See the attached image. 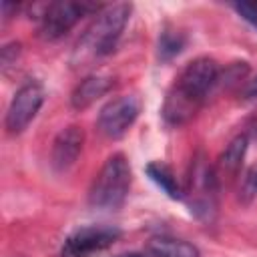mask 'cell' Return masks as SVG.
I'll list each match as a JSON object with an SVG mask.
<instances>
[{"instance_id": "obj_1", "label": "cell", "mask_w": 257, "mask_h": 257, "mask_svg": "<svg viewBox=\"0 0 257 257\" xmlns=\"http://www.w3.org/2000/svg\"><path fill=\"white\" fill-rule=\"evenodd\" d=\"M219 82V64L209 56H199L191 60L169 88L161 114L167 124L181 126L189 122Z\"/></svg>"}, {"instance_id": "obj_2", "label": "cell", "mask_w": 257, "mask_h": 257, "mask_svg": "<svg viewBox=\"0 0 257 257\" xmlns=\"http://www.w3.org/2000/svg\"><path fill=\"white\" fill-rule=\"evenodd\" d=\"M133 6L126 2L108 4L104 6L92 20V24L84 30V34L78 38L74 52H72V64L84 66L92 60H98L106 54H110L131 18Z\"/></svg>"}, {"instance_id": "obj_3", "label": "cell", "mask_w": 257, "mask_h": 257, "mask_svg": "<svg viewBox=\"0 0 257 257\" xmlns=\"http://www.w3.org/2000/svg\"><path fill=\"white\" fill-rule=\"evenodd\" d=\"M133 173L122 153L110 155L94 177L88 191V205L98 211H116L126 201Z\"/></svg>"}, {"instance_id": "obj_4", "label": "cell", "mask_w": 257, "mask_h": 257, "mask_svg": "<svg viewBox=\"0 0 257 257\" xmlns=\"http://www.w3.org/2000/svg\"><path fill=\"white\" fill-rule=\"evenodd\" d=\"M104 6L94 4V2H72V0H58V2H48L42 12H40V26L38 32L44 40H58L64 36L82 16L96 14Z\"/></svg>"}, {"instance_id": "obj_5", "label": "cell", "mask_w": 257, "mask_h": 257, "mask_svg": "<svg viewBox=\"0 0 257 257\" xmlns=\"http://www.w3.org/2000/svg\"><path fill=\"white\" fill-rule=\"evenodd\" d=\"M219 183L215 179V171L203 157L195 159L191 177H189V187L185 191V197L189 201L191 213H195L199 219H211L215 213V197H217ZM183 197V199H185Z\"/></svg>"}, {"instance_id": "obj_6", "label": "cell", "mask_w": 257, "mask_h": 257, "mask_svg": "<svg viewBox=\"0 0 257 257\" xmlns=\"http://www.w3.org/2000/svg\"><path fill=\"white\" fill-rule=\"evenodd\" d=\"M139 112H141V98L137 94H120L108 100L100 108L96 126L106 139L116 141L128 133V128L139 118Z\"/></svg>"}, {"instance_id": "obj_7", "label": "cell", "mask_w": 257, "mask_h": 257, "mask_svg": "<svg viewBox=\"0 0 257 257\" xmlns=\"http://www.w3.org/2000/svg\"><path fill=\"white\" fill-rule=\"evenodd\" d=\"M42 102H44V88L40 82L30 80V82L22 84L8 104L6 118H4L6 131L10 135H20L34 120Z\"/></svg>"}, {"instance_id": "obj_8", "label": "cell", "mask_w": 257, "mask_h": 257, "mask_svg": "<svg viewBox=\"0 0 257 257\" xmlns=\"http://www.w3.org/2000/svg\"><path fill=\"white\" fill-rule=\"evenodd\" d=\"M120 237V229L110 225H88L76 229L72 235L66 237L60 257H88L92 253L108 249Z\"/></svg>"}, {"instance_id": "obj_9", "label": "cell", "mask_w": 257, "mask_h": 257, "mask_svg": "<svg viewBox=\"0 0 257 257\" xmlns=\"http://www.w3.org/2000/svg\"><path fill=\"white\" fill-rule=\"evenodd\" d=\"M82 145H84V133H82V128L76 126V124L64 126L56 135V139L52 143V151H50V163H52V167L58 173L68 171L76 163L78 155L82 153Z\"/></svg>"}, {"instance_id": "obj_10", "label": "cell", "mask_w": 257, "mask_h": 257, "mask_svg": "<svg viewBox=\"0 0 257 257\" xmlns=\"http://www.w3.org/2000/svg\"><path fill=\"white\" fill-rule=\"evenodd\" d=\"M247 143H249V137L245 133L237 135L235 139H231V143L219 155L217 163L213 165L215 179H217L219 185L221 183H229V181H233L239 175L243 159H245V153H247Z\"/></svg>"}, {"instance_id": "obj_11", "label": "cell", "mask_w": 257, "mask_h": 257, "mask_svg": "<svg viewBox=\"0 0 257 257\" xmlns=\"http://www.w3.org/2000/svg\"><path fill=\"white\" fill-rule=\"evenodd\" d=\"M112 84H114V80H112V76H108V74H100V72L88 74V76L82 78V80L76 84V88L72 90V96H70L72 108H76V110L88 108L92 102H96L100 96H104V94L112 88Z\"/></svg>"}, {"instance_id": "obj_12", "label": "cell", "mask_w": 257, "mask_h": 257, "mask_svg": "<svg viewBox=\"0 0 257 257\" xmlns=\"http://www.w3.org/2000/svg\"><path fill=\"white\" fill-rule=\"evenodd\" d=\"M149 253L153 257H201L199 249L177 237H153L149 241Z\"/></svg>"}, {"instance_id": "obj_13", "label": "cell", "mask_w": 257, "mask_h": 257, "mask_svg": "<svg viewBox=\"0 0 257 257\" xmlns=\"http://www.w3.org/2000/svg\"><path fill=\"white\" fill-rule=\"evenodd\" d=\"M145 171H147L149 179H151L159 189H163V191L167 193V197H171V199H175V201L185 197V191L181 189V185H179V181H177V177H175V173L171 171L169 165H165V163H161V161H153V163L147 165Z\"/></svg>"}, {"instance_id": "obj_14", "label": "cell", "mask_w": 257, "mask_h": 257, "mask_svg": "<svg viewBox=\"0 0 257 257\" xmlns=\"http://www.w3.org/2000/svg\"><path fill=\"white\" fill-rule=\"evenodd\" d=\"M187 44V36L177 30V28H163V32L159 34V42H157V56L159 60L167 62L173 60L177 54H181V50Z\"/></svg>"}, {"instance_id": "obj_15", "label": "cell", "mask_w": 257, "mask_h": 257, "mask_svg": "<svg viewBox=\"0 0 257 257\" xmlns=\"http://www.w3.org/2000/svg\"><path fill=\"white\" fill-rule=\"evenodd\" d=\"M257 197V167H251L243 179H241V185H239V199L243 203H251L253 199Z\"/></svg>"}, {"instance_id": "obj_16", "label": "cell", "mask_w": 257, "mask_h": 257, "mask_svg": "<svg viewBox=\"0 0 257 257\" xmlns=\"http://www.w3.org/2000/svg\"><path fill=\"white\" fill-rule=\"evenodd\" d=\"M233 8L243 20L257 28V2H235Z\"/></svg>"}, {"instance_id": "obj_17", "label": "cell", "mask_w": 257, "mask_h": 257, "mask_svg": "<svg viewBox=\"0 0 257 257\" xmlns=\"http://www.w3.org/2000/svg\"><path fill=\"white\" fill-rule=\"evenodd\" d=\"M18 54H20V44H18V42H10V44H6V46L2 48V52H0L2 66H10L12 62H16Z\"/></svg>"}, {"instance_id": "obj_18", "label": "cell", "mask_w": 257, "mask_h": 257, "mask_svg": "<svg viewBox=\"0 0 257 257\" xmlns=\"http://www.w3.org/2000/svg\"><path fill=\"white\" fill-rule=\"evenodd\" d=\"M245 96L249 100H257V76L253 80H249V84L245 86Z\"/></svg>"}, {"instance_id": "obj_19", "label": "cell", "mask_w": 257, "mask_h": 257, "mask_svg": "<svg viewBox=\"0 0 257 257\" xmlns=\"http://www.w3.org/2000/svg\"><path fill=\"white\" fill-rule=\"evenodd\" d=\"M247 137H253V139H257V114L247 122V133H245Z\"/></svg>"}, {"instance_id": "obj_20", "label": "cell", "mask_w": 257, "mask_h": 257, "mask_svg": "<svg viewBox=\"0 0 257 257\" xmlns=\"http://www.w3.org/2000/svg\"><path fill=\"white\" fill-rule=\"evenodd\" d=\"M118 257H145L143 253H124V255H118Z\"/></svg>"}]
</instances>
